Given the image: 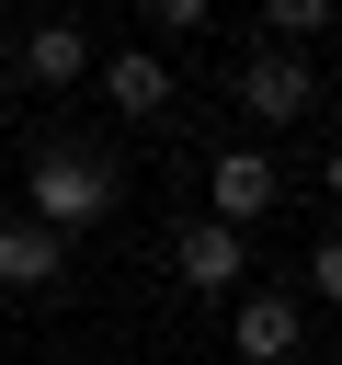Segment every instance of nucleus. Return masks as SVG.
<instances>
[{
    "label": "nucleus",
    "mask_w": 342,
    "mask_h": 365,
    "mask_svg": "<svg viewBox=\"0 0 342 365\" xmlns=\"http://www.w3.org/2000/svg\"><path fill=\"white\" fill-rule=\"evenodd\" d=\"M308 297H331V308H342V228H331V240L308 251Z\"/></svg>",
    "instance_id": "nucleus-10"
},
{
    "label": "nucleus",
    "mask_w": 342,
    "mask_h": 365,
    "mask_svg": "<svg viewBox=\"0 0 342 365\" xmlns=\"http://www.w3.org/2000/svg\"><path fill=\"white\" fill-rule=\"evenodd\" d=\"M91 80H103V103H114L125 125H160V114H171V91H182V80H171V68L148 57V46H125V57H103Z\"/></svg>",
    "instance_id": "nucleus-6"
},
{
    "label": "nucleus",
    "mask_w": 342,
    "mask_h": 365,
    "mask_svg": "<svg viewBox=\"0 0 342 365\" xmlns=\"http://www.w3.org/2000/svg\"><path fill=\"white\" fill-rule=\"evenodd\" d=\"M228 342H239V365H296L308 308H296V297H274V285H239V297H228Z\"/></svg>",
    "instance_id": "nucleus-2"
},
{
    "label": "nucleus",
    "mask_w": 342,
    "mask_h": 365,
    "mask_svg": "<svg viewBox=\"0 0 342 365\" xmlns=\"http://www.w3.org/2000/svg\"><path fill=\"white\" fill-rule=\"evenodd\" d=\"M205 11H217V0H148V23H160V34H194Z\"/></svg>",
    "instance_id": "nucleus-11"
},
{
    "label": "nucleus",
    "mask_w": 342,
    "mask_h": 365,
    "mask_svg": "<svg viewBox=\"0 0 342 365\" xmlns=\"http://www.w3.org/2000/svg\"><path fill=\"white\" fill-rule=\"evenodd\" d=\"M0 125H11V91H0Z\"/></svg>",
    "instance_id": "nucleus-13"
},
{
    "label": "nucleus",
    "mask_w": 342,
    "mask_h": 365,
    "mask_svg": "<svg viewBox=\"0 0 342 365\" xmlns=\"http://www.w3.org/2000/svg\"><path fill=\"white\" fill-rule=\"evenodd\" d=\"M262 23H274V34H331L342 0H262Z\"/></svg>",
    "instance_id": "nucleus-9"
},
{
    "label": "nucleus",
    "mask_w": 342,
    "mask_h": 365,
    "mask_svg": "<svg viewBox=\"0 0 342 365\" xmlns=\"http://www.w3.org/2000/svg\"><path fill=\"white\" fill-rule=\"evenodd\" d=\"M57 274H68V240L34 228V217H0V285H11V297H46Z\"/></svg>",
    "instance_id": "nucleus-7"
},
{
    "label": "nucleus",
    "mask_w": 342,
    "mask_h": 365,
    "mask_svg": "<svg viewBox=\"0 0 342 365\" xmlns=\"http://www.w3.org/2000/svg\"><path fill=\"white\" fill-rule=\"evenodd\" d=\"M0 57H11V23H0Z\"/></svg>",
    "instance_id": "nucleus-14"
},
{
    "label": "nucleus",
    "mask_w": 342,
    "mask_h": 365,
    "mask_svg": "<svg viewBox=\"0 0 342 365\" xmlns=\"http://www.w3.org/2000/svg\"><path fill=\"white\" fill-rule=\"evenodd\" d=\"M331 365H342V354H331Z\"/></svg>",
    "instance_id": "nucleus-15"
},
{
    "label": "nucleus",
    "mask_w": 342,
    "mask_h": 365,
    "mask_svg": "<svg viewBox=\"0 0 342 365\" xmlns=\"http://www.w3.org/2000/svg\"><path fill=\"white\" fill-rule=\"evenodd\" d=\"M125 205V171H114V148H80V137H46L34 148V171H23V217L34 228H103Z\"/></svg>",
    "instance_id": "nucleus-1"
},
{
    "label": "nucleus",
    "mask_w": 342,
    "mask_h": 365,
    "mask_svg": "<svg viewBox=\"0 0 342 365\" xmlns=\"http://www.w3.org/2000/svg\"><path fill=\"white\" fill-rule=\"evenodd\" d=\"M239 103H251V125H296L319 103V80H308L296 46H262V57H239Z\"/></svg>",
    "instance_id": "nucleus-4"
},
{
    "label": "nucleus",
    "mask_w": 342,
    "mask_h": 365,
    "mask_svg": "<svg viewBox=\"0 0 342 365\" xmlns=\"http://www.w3.org/2000/svg\"><path fill=\"white\" fill-rule=\"evenodd\" d=\"M11 57H23L34 91H80V80H91V34H80V23H34Z\"/></svg>",
    "instance_id": "nucleus-8"
},
{
    "label": "nucleus",
    "mask_w": 342,
    "mask_h": 365,
    "mask_svg": "<svg viewBox=\"0 0 342 365\" xmlns=\"http://www.w3.org/2000/svg\"><path fill=\"white\" fill-rule=\"evenodd\" d=\"M274 194H285L274 148H217V171H205V217H217V228H262Z\"/></svg>",
    "instance_id": "nucleus-3"
},
{
    "label": "nucleus",
    "mask_w": 342,
    "mask_h": 365,
    "mask_svg": "<svg viewBox=\"0 0 342 365\" xmlns=\"http://www.w3.org/2000/svg\"><path fill=\"white\" fill-rule=\"evenodd\" d=\"M171 274H182L194 297H239V274H251V228H217V217H194V228L171 240Z\"/></svg>",
    "instance_id": "nucleus-5"
},
{
    "label": "nucleus",
    "mask_w": 342,
    "mask_h": 365,
    "mask_svg": "<svg viewBox=\"0 0 342 365\" xmlns=\"http://www.w3.org/2000/svg\"><path fill=\"white\" fill-rule=\"evenodd\" d=\"M319 182H331V205H342V137H331V160H319Z\"/></svg>",
    "instance_id": "nucleus-12"
}]
</instances>
